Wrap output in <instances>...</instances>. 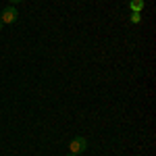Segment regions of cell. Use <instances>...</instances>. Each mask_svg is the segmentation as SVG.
I'll use <instances>...</instances> for the list:
<instances>
[{"instance_id":"6da1fadb","label":"cell","mask_w":156,"mask_h":156,"mask_svg":"<svg viewBox=\"0 0 156 156\" xmlns=\"http://www.w3.org/2000/svg\"><path fill=\"white\" fill-rule=\"evenodd\" d=\"M69 150H71L73 154H81L87 150V142H85V137H73L71 144H69Z\"/></svg>"},{"instance_id":"7a4b0ae2","label":"cell","mask_w":156,"mask_h":156,"mask_svg":"<svg viewBox=\"0 0 156 156\" xmlns=\"http://www.w3.org/2000/svg\"><path fill=\"white\" fill-rule=\"evenodd\" d=\"M19 19V11L15 9V6H6L4 11H2V15H0V21L2 23H15Z\"/></svg>"},{"instance_id":"3957f363","label":"cell","mask_w":156,"mask_h":156,"mask_svg":"<svg viewBox=\"0 0 156 156\" xmlns=\"http://www.w3.org/2000/svg\"><path fill=\"white\" fill-rule=\"evenodd\" d=\"M129 9H131V12H142L144 11V0H129Z\"/></svg>"},{"instance_id":"277c9868","label":"cell","mask_w":156,"mask_h":156,"mask_svg":"<svg viewBox=\"0 0 156 156\" xmlns=\"http://www.w3.org/2000/svg\"><path fill=\"white\" fill-rule=\"evenodd\" d=\"M140 21H142V12H131V23L137 25Z\"/></svg>"},{"instance_id":"5b68a950","label":"cell","mask_w":156,"mask_h":156,"mask_svg":"<svg viewBox=\"0 0 156 156\" xmlns=\"http://www.w3.org/2000/svg\"><path fill=\"white\" fill-rule=\"evenodd\" d=\"M11 4H19V2H23V0H9Z\"/></svg>"},{"instance_id":"8992f818","label":"cell","mask_w":156,"mask_h":156,"mask_svg":"<svg viewBox=\"0 0 156 156\" xmlns=\"http://www.w3.org/2000/svg\"><path fill=\"white\" fill-rule=\"evenodd\" d=\"M67 156H77V154H73V152H69V154H67Z\"/></svg>"},{"instance_id":"52a82bcc","label":"cell","mask_w":156,"mask_h":156,"mask_svg":"<svg viewBox=\"0 0 156 156\" xmlns=\"http://www.w3.org/2000/svg\"><path fill=\"white\" fill-rule=\"evenodd\" d=\"M2 25H4V23H2V21H0V31H2Z\"/></svg>"}]
</instances>
